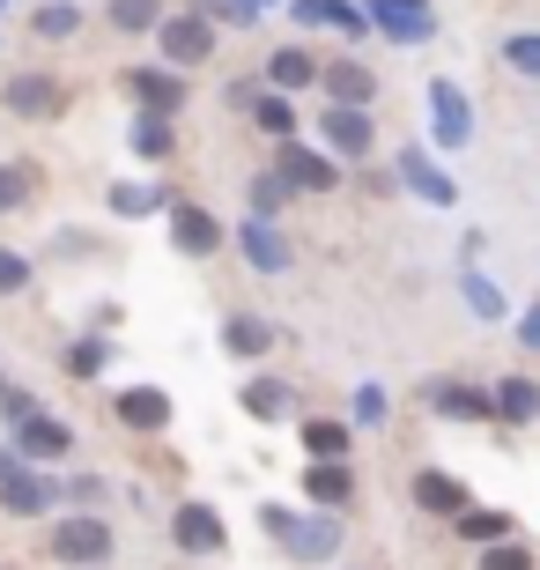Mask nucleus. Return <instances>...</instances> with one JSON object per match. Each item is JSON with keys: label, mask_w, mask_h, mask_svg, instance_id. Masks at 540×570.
I'll return each mask as SVG.
<instances>
[{"label": "nucleus", "mask_w": 540, "mask_h": 570, "mask_svg": "<svg viewBox=\"0 0 540 570\" xmlns=\"http://www.w3.org/2000/svg\"><path fill=\"white\" fill-rule=\"evenodd\" d=\"M259 527L296 556V563H333L341 556V511H289V504H267Z\"/></svg>", "instance_id": "nucleus-1"}, {"label": "nucleus", "mask_w": 540, "mask_h": 570, "mask_svg": "<svg viewBox=\"0 0 540 570\" xmlns=\"http://www.w3.org/2000/svg\"><path fill=\"white\" fill-rule=\"evenodd\" d=\"M45 556L67 563V570H97V563H111V527L105 519H52Z\"/></svg>", "instance_id": "nucleus-2"}, {"label": "nucleus", "mask_w": 540, "mask_h": 570, "mask_svg": "<svg viewBox=\"0 0 540 570\" xmlns=\"http://www.w3.org/2000/svg\"><path fill=\"white\" fill-rule=\"evenodd\" d=\"M422 105H430L436 148H467V141H474V105H467V89H459L452 75H436V82L422 89Z\"/></svg>", "instance_id": "nucleus-3"}, {"label": "nucleus", "mask_w": 540, "mask_h": 570, "mask_svg": "<svg viewBox=\"0 0 540 570\" xmlns=\"http://www.w3.org/2000/svg\"><path fill=\"white\" fill-rule=\"evenodd\" d=\"M363 16H371L377 38H393V45H430L436 38V8L430 0H363Z\"/></svg>", "instance_id": "nucleus-4"}, {"label": "nucleus", "mask_w": 540, "mask_h": 570, "mask_svg": "<svg viewBox=\"0 0 540 570\" xmlns=\"http://www.w3.org/2000/svg\"><path fill=\"white\" fill-rule=\"evenodd\" d=\"M318 141H326L333 164H363L377 148V127H371V111H348V105H326L318 111Z\"/></svg>", "instance_id": "nucleus-5"}, {"label": "nucleus", "mask_w": 540, "mask_h": 570, "mask_svg": "<svg viewBox=\"0 0 540 570\" xmlns=\"http://www.w3.org/2000/svg\"><path fill=\"white\" fill-rule=\"evenodd\" d=\"M422 407L444 415V423H497L489 385H467V379H430V385H422Z\"/></svg>", "instance_id": "nucleus-6"}, {"label": "nucleus", "mask_w": 540, "mask_h": 570, "mask_svg": "<svg viewBox=\"0 0 540 570\" xmlns=\"http://www.w3.org/2000/svg\"><path fill=\"white\" fill-rule=\"evenodd\" d=\"M156 45H164V67H200L215 52V22L208 16H164V30H156Z\"/></svg>", "instance_id": "nucleus-7"}, {"label": "nucleus", "mask_w": 540, "mask_h": 570, "mask_svg": "<svg viewBox=\"0 0 540 570\" xmlns=\"http://www.w3.org/2000/svg\"><path fill=\"white\" fill-rule=\"evenodd\" d=\"M274 170L289 178V193H333V186H341V164H333L326 148H304V141H282Z\"/></svg>", "instance_id": "nucleus-8"}, {"label": "nucleus", "mask_w": 540, "mask_h": 570, "mask_svg": "<svg viewBox=\"0 0 540 570\" xmlns=\"http://www.w3.org/2000/svg\"><path fill=\"white\" fill-rule=\"evenodd\" d=\"M170 541L186 556H223L229 549V527L215 504H178V519H170Z\"/></svg>", "instance_id": "nucleus-9"}, {"label": "nucleus", "mask_w": 540, "mask_h": 570, "mask_svg": "<svg viewBox=\"0 0 540 570\" xmlns=\"http://www.w3.org/2000/svg\"><path fill=\"white\" fill-rule=\"evenodd\" d=\"M164 208H170V237H178V253H186V259L223 253V223H215L200 200H164Z\"/></svg>", "instance_id": "nucleus-10"}, {"label": "nucleus", "mask_w": 540, "mask_h": 570, "mask_svg": "<svg viewBox=\"0 0 540 570\" xmlns=\"http://www.w3.org/2000/svg\"><path fill=\"white\" fill-rule=\"evenodd\" d=\"M393 178L415 193V200H430V208H459V186L430 164V156H422V148H400V156H393Z\"/></svg>", "instance_id": "nucleus-11"}, {"label": "nucleus", "mask_w": 540, "mask_h": 570, "mask_svg": "<svg viewBox=\"0 0 540 570\" xmlns=\"http://www.w3.org/2000/svg\"><path fill=\"white\" fill-rule=\"evenodd\" d=\"M126 89H134V105H141L148 119H178V105H186L178 67H134V75H126Z\"/></svg>", "instance_id": "nucleus-12"}, {"label": "nucleus", "mask_w": 540, "mask_h": 570, "mask_svg": "<svg viewBox=\"0 0 540 570\" xmlns=\"http://www.w3.org/2000/svg\"><path fill=\"white\" fill-rule=\"evenodd\" d=\"M8 444H16L30 466H45V460H67V452H75V430H67L60 415H45V407H38L30 423H16V438H8Z\"/></svg>", "instance_id": "nucleus-13"}, {"label": "nucleus", "mask_w": 540, "mask_h": 570, "mask_svg": "<svg viewBox=\"0 0 540 570\" xmlns=\"http://www.w3.org/2000/svg\"><path fill=\"white\" fill-rule=\"evenodd\" d=\"M318 82H326V105H348V111L377 105V75L363 60H326V67H318Z\"/></svg>", "instance_id": "nucleus-14"}, {"label": "nucleus", "mask_w": 540, "mask_h": 570, "mask_svg": "<svg viewBox=\"0 0 540 570\" xmlns=\"http://www.w3.org/2000/svg\"><path fill=\"white\" fill-rule=\"evenodd\" d=\"M8 111H16V119H60L67 82L60 75H16V82H8Z\"/></svg>", "instance_id": "nucleus-15"}, {"label": "nucleus", "mask_w": 540, "mask_h": 570, "mask_svg": "<svg viewBox=\"0 0 540 570\" xmlns=\"http://www.w3.org/2000/svg\"><path fill=\"white\" fill-rule=\"evenodd\" d=\"M489 401H497V430H526V423H540V379H526V371L497 379V385H489Z\"/></svg>", "instance_id": "nucleus-16"}, {"label": "nucleus", "mask_w": 540, "mask_h": 570, "mask_svg": "<svg viewBox=\"0 0 540 570\" xmlns=\"http://www.w3.org/2000/svg\"><path fill=\"white\" fill-rule=\"evenodd\" d=\"M408 497H415V504L430 511V519H459V511L474 504V489L459 482V474H444V466H422V474H415V489H408Z\"/></svg>", "instance_id": "nucleus-17"}, {"label": "nucleus", "mask_w": 540, "mask_h": 570, "mask_svg": "<svg viewBox=\"0 0 540 570\" xmlns=\"http://www.w3.org/2000/svg\"><path fill=\"white\" fill-rule=\"evenodd\" d=\"M45 504H60V482L38 474V466H16L8 482H0V511H16V519H38Z\"/></svg>", "instance_id": "nucleus-18"}, {"label": "nucleus", "mask_w": 540, "mask_h": 570, "mask_svg": "<svg viewBox=\"0 0 540 570\" xmlns=\"http://www.w3.org/2000/svg\"><path fill=\"white\" fill-rule=\"evenodd\" d=\"M296 22H312V30H341V38H363L371 16H363V0H289Z\"/></svg>", "instance_id": "nucleus-19"}, {"label": "nucleus", "mask_w": 540, "mask_h": 570, "mask_svg": "<svg viewBox=\"0 0 540 570\" xmlns=\"http://www.w3.org/2000/svg\"><path fill=\"white\" fill-rule=\"evenodd\" d=\"M237 245H245L252 275H289V237L274 230V223H259V215H252L245 230H237Z\"/></svg>", "instance_id": "nucleus-20"}, {"label": "nucleus", "mask_w": 540, "mask_h": 570, "mask_svg": "<svg viewBox=\"0 0 540 570\" xmlns=\"http://www.w3.org/2000/svg\"><path fill=\"white\" fill-rule=\"evenodd\" d=\"M304 497H312L318 511L355 504V474H348V460H312V466H304Z\"/></svg>", "instance_id": "nucleus-21"}, {"label": "nucleus", "mask_w": 540, "mask_h": 570, "mask_svg": "<svg viewBox=\"0 0 540 570\" xmlns=\"http://www.w3.org/2000/svg\"><path fill=\"white\" fill-rule=\"evenodd\" d=\"M119 423L126 430H164L170 423V393L164 385H126L119 393Z\"/></svg>", "instance_id": "nucleus-22"}, {"label": "nucleus", "mask_w": 540, "mask_h": 570, "mask_svg": "<svg viewBox=\"0 0 540 570\" xmlns=\"http://www.w3.org/2000/svg\"><path fill=\"white\" fill-rule=\"evenodd\" d=\"M274 341H282V334H274V318H259V312H237V318H223V348H229V356H267V348H274Z\"/></svg>", "instance_id": "nucleus-23"}, {"label": "nucleus", "mask_w": 540, "mask_h": 570, "mask_svg": "<svg viewBox=\"0 0 540 570\" xmlns=\"http://www.w3.org/2000/svg\"><path fill=\"white\" fill-rule=\"evenodd\" d=\"M105 30H119V38H156V30H164V0H105Z\"/></svg>", "instance_id": "nucleus-24"}, {"label": "nucleus", "mask_w": 540, "mask_h": 570, "mask_svg": "<svg viewBox=\"0 0 540 570\" xmlns=\"http://www.w3.org/2000/svg\"><path fill=\"white\" fill-rule=\"evenodd\" d=\"M267 82L289 97V89H312L318 82V60L304 52V45H274V60H267Z\"/></svg>", "instance_id": "nucleus-25"}, {"label": "nucleus", "mask_w": 540, "mask_h": 570, "mask_svg": "<svg viewBox=\"0 0 540 570\" xmlns=\"http://www.w3.org/2000/svg\"><path fill=\"white\" fill-rule=\"evenodd\" d=\"M237 401H245L252 423H282V415L296 407V393H289L282 379H245V393H237Z\"/></svg>", "instance_id": "nucleus-26"}, {"label": "nucleus", "mask_w": 540, "mask_h": 570, "mask_svg": "<svg viewBox=\"0 0 540 570\" xmlns=\"http://www.w3.org/2000/svg\"><path fill=\"white\" fill-rule=\"evenodd\" d=\"M459 296H467V312H474V318H489V326H503V318H511L503 289H497L489 275H481V267H459Z\"/></svg>", "instance_id": "nucleus-27"}, {"label": "nucleus", "mask_w": 540, "mask_h": 570, "mask_svg": "<svg viewBox=\"0 0 540 570\" xmlns=\"http://www.w3.org/2000/svg\"><path fill=\"white\" fill-rule=\"evenodd\" d=\"M452 527H459V541H474V549H489V541H511V533H519V527H511V511H481V504H467Z\"/></svg>", "instance_id": "nucleus-28"}, {"label": "nucleus", "mask_w": 540, "mask_h": 570, "mask_svg": "<svg viewBox=\"0 0 540 570\" xmlns=\"http://www.w3.org/2000/svg\"><path fill=\"white\" fill-rule=\"evenodd\" d=\"M503 67L519 75V82H540V30H503Z\"/></svg>", "instance_id": "nucleus-29"}, {"label": "nucleus", "mask_w": 540, "mask_h": 570, "mask_svg": "<svg viewBox=\"0 0 540 570\" xmlns=\"http://www.w3.org/2000/svg\"><path fill=\"white\" fill-rule=\"evenodd\" d=\"M348 423H333V415H312V423H304V452H312V460H348Z\"/></svg>", "instance_id": "nucleus-30"}, {"label": "nucleus", "mask_w": 540, "mask_h": 570, "mask_svg": "<svg viewBox=\"0 0 540 570\" xmlns=\"http://www.w3.org/2000/svg\"><path fill=\"white\" fill-rule=\"evenodd\" d=\"M30 30H38L45 45H67L75 30H82V8H75V0H45L38 16H30Z\"/></svg>", "instance_id": "nucleus-31"}, {"label": "nucleus", "mask_w": 540, "mask_h": 570, "mask_svg": "<svg viewBox=\"0 0 540 570\" xmlns=\"http://www.w3.org/2000/svg\"><path fill=\"white\" fill-rule=\"evenodd\" d=\"M134 156L141 164H164V156H178V134H170V119H134Z\"/></svg>", "instance_id": "nucleus-32"}, {"label": "nucleus", "mask_w": 540, "mask_h": 570, "mask_svg": "<svg viewBox=\"0 0 540 570\" xmlns=\"http://www.w3.org/2000/svg\"><path fill=\"white\" fill-rule=\"evenodd\" d=\"M252 127H259V134H274V141H289V134H296L289 97H282V89H259V105H252Z\"/></svg>", "instance_id": "nucleus-33"}, {"label": "nucleus", "mask_w": 540, "mask_h": 570, "mask_svg": "<svg viewBox=\"0 0 540 570\" xmlns=\"http://www.w3.org/2000/svg\"><path fill=\"white\" fill-rule=\"evenodd\" d=\"M289 200H296V193H289V178H282V170H259V178H252V215H259V223H274Z\"/></svg>", "instance_id": "nucleus-34"}, {"label": "nucleus", "mask_w": 540, "mask_h": 570, "mask_svg": "<svg viewBox=\"0 0 540 570\" xmlns=\"http://www.w3.org/2000/svg\"><path fill=\"white\" fill-rule=\"evenodd\" d=\"M30 193H38V164H0V215L30 208Z\"/></svg>", "instance_id": "nucleus-35"}, {"label": "nucleus", "mask_w": 540, "mask_h": 570, "mask_svg": "<svg viewBox=\"0 0 540 570\" xmlns=\"http://www.w3.org/2000/svg\"><path fill=\"white\" fill-rule=\"evenodd\" d=\"M474 570H540V556L526 549L519 533H511V541H489V549L474 556Z\"/></svg>", "instance_id": "nucleus-36"}, {"label": "nucleus", "mask_w": 540, "mask_h": 570, "mask_svg": "<svg viewBox=\"0 0 540 570\" xmlns=\"http://www.w3.org/2000/svg\"><path fill=\"white\" fill-rule=\"evenodd\" d=\"M111 208H119L126 223H141V215H148V208H164V200H156L148 186H111Z\"/></svg>", "instance_id": "nucleus-37"}, {"label": "nucleus", "mask_w": 540, "mask_h": 570, "mask_svg": "<svg viewBox=\"0 0 540 570\" xmlns=\"http://www.w3.org/2000/svg\"><path fill=\"white\" fill-rule=\"evenodd\" d=\"M16 289H30V259L16 245H0V296H16Z\"/></svg>", "instance_id": "nucleus-38"}, {"label": "nucleus", "mask_w": 540, "mask_h": 570, "mask_svg": "<svg viewBox=\"0 0 540 570\" xmlns=\"http://www.w3.org/2000/svg\"><path fill=\"white\" fill-rule=\"evenodd\" d=\"M355 423H385V385H355Z\"/></svg>", "instance_id": "nucleus-39"}, {"label": "nucleus", "mask_w": 540, "mask_h": 570, "mask_svg": "<svg viewBox=\"0 0 540 570\" xmlns=\"http://www.w3.org/2000/svg\"><path fill=\"white\" fill-rule=\"evenodd\" d=\"M519 348H533V356H540V304H526V312H519Z\"/></svg>", "instance_id": "nucleus-40"}, {"label": "nucleus", "mask_w": 540, "mask_h": 570, "mask_svg": "<svg viewBox=\"0 0 540 570\" xmlns=\"http://www.w3.org/2000/svg\"><path fill=\"white\" fill-rule=\"evenodd\" d=\"M67 363H75V371H82V379H89V371L105 363V348H97V341H82V348H75V356H67Z\"/></svg>", "instance_id": "nucleus-41"}, {"label": "nucleus", "mask_w": 540, "mask_h": 570, "mask_svg": "<svg viewBox=\"0 0 540 570\" xmlns=\"http://www.w3.org/2000/svg\"><path fill=\"white\" fill-rule=\"evenodd\" d=\"M16 466H22V452H16V444H0V482H8Z\"/></svg>", "instance_id": "nucleus-42"}, {"label": "nucleus", "mask_w": 540, "mask_h": 570, "mask_svg": "<svg viewBox=\"0 0 540 570\" xmlns=\"http://www.w3.org/2000/svg\"><path fill=\"white\" fill-rule=\"evenodd\" d=\"M245 8H267V0H245Z\"/></svg>", "instance_id": "nucleus-43"}, {"label": "nucleus", "mask_w": 540, "mask_h": 570, "mask_svg": "<svg viewBox=\"0 0 540 570\" xmlns=\"http://www.w3.org/2000/svg\"><path fill=\"white\" fill-rule=\"evenodd\" d=\"M0 8H8V0H0Z\"/></svg>", "instance_id": "nucleus-44"}]
</instances>
